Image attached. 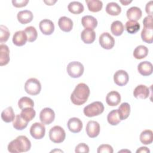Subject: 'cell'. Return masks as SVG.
Instances as JSON below:
<instances>
[{"mask_svg":"<svg viewBox=\"0 0 153 153\" xmlns=\"http://www.w3.org/2000/svg\"><path fill=\"white\" fill-rule=\"evenodd\" d=\"M118 113L120 120H124L127 118L130 113V105L127 102L122 103L118 109Z\"/></svg>","mask_w":153,"mask_h":153,"instance_id":"obj_24","label":"cell"},{"mask_svg":"<svg viewBox=\"0 0 153 153\" xmlns=\"http://www.w3.org/2000/svg\"><path fill=\"white\" fill-rule=\"evenodd\" d=\"M20 114L23 119L29 122L35 117L36 112L33 108H26L22 110Z\"/></svg>","mask_w":153,"mask_h":153,"instance_id":"obj_35","label":"cell"},{"mask_svg":"<svg viewBox=\"0 0 153 153\" xmlns=\"http://www.w3.org/2000/svg\"><path fill=\"white\" fill-rule=\"evenodd\" d=\"M123 151H124V152H126V151H128V152H131V151H128V150H121V151H118V152H123Z\"/></svg>","mask_w":153,"mask_h":153,"instance_id":"obj_48","label":"cell"},{"mask_svg":"<svg viewBox=\"0 0 153 153\" xmlns=\"http://www.w3.org/2000/svg\"><path fill=\"white\" fill-rule=\"evenodd\" d=\"M140 27L139 23L136 21L128 20L126 23L125 28L128 33L131 34H134L137 32Z\"/></svg>","mask_w":153,"mask_h":153,"instance_id":"obj_34","label":"cell"},{"mask_svg":"<svg viewBox=\"0 0 153 153\" xmlns=\"http://www.w3.org/2000/svg\"><path fill=\"white\" fill-rule=\"evenodd\" d=\"M28 124V121L23 119L20 114L16 115L15 118L13 123V127L17 130H22L25 128Z\"/></svg>","mask_w":153,"mask_h":153,"instance_id":"obj_30","label":"cell"},{"mask_svg":"<svg viewBox=\"0 0 153 153\" xmlns=\"http://www.w3.org/2000/svg\"><path fill=\"white\" fill-rule=\"evenodd\" d=\"M97 152L98 153H112L114 150L110 145L102 144L98 147Z\"/></svg>","mask_w":153,"mask_h":153,"instance_id":"obj_40","label":"cell"},{"mask_svg":"<svg viewBox=\"0 0 153 153\" xmlns=\"http://www.w3.org/2000/svg\"><path fill=\"white\" fill-rule=\"evenodd\" d=\"M81 38L85 44H91L95 40L96 33L94 30L90 29H84L81 32Z\"/></svg>","mask_w":153,"mask_h":153,"instance_id":"obj_22","label":"cell"},{"mask_svg":"<svg viewBox=\"0 0 153 153\" xmlns=\"http://www.w3.org/2000/svg\"><path fill=\"white\" fill-rule=\"evenodd\" d=\"M27 41V35L24 30L17 31L13 35V42L16 46H23L26 44Z\"/></svg>","mask_w":153,"mask_h":153,"instance_id":"obj_16","label":"cell"},{"mask_svg":"<svg viewBox=\"0 0 153 153\" xmlns=\"http://www.w3.org/2000/svg\"><path fill=\"white\" fill-rule=\"evenodd\" d=\"M124 25L123 23L119 20L114 21L111 26V30L115 36L121 35L124 31Z\"/></svg>","mask_w":153,"mask_h":153,"instance_id":"obj_33","label":"cell"},{"mask_svg":"<svg viewBox=\"0 0 153 153\" xmlns=\"http://www.w3.org/2000/svg\"><path fill=\"white\" fill-rule=\"evenodd\" d=\"M68 9L72 14H78L83 12L84 7L83 4L80 2L72 1L68 4Z\"/></svg>","mask_w":153,"mask_h":153,"instance_id":"obj_28","label":"cell"},{"mask_svg":"<svg viewBox=\"0 0 153 153\" xmlns=\"http://www.w3.org/2000/svg\"><path fill=\"white\" fill-rule=\"evenodd\" d=\"M106 102L111 106H117L121 102V95L117 91H111L106 95Z\"/></svg>","mask_w":153,"mask_h":153,"instance_id":"obj_15","label":"cell"},{"mask_svg":"<svg viewBox=\"0 0 153 153\" xmlns=\"http://www.w3.org/2000/svg\"><path fill=\"white\" fill-rule=\"evenodd\" d=\"M126 15L128 20L137 22L141 18L142 12L140 8L137 7H131L127 10Z\"/></svg>","mask_w":153,"mask_h":153,"instance_id":"obj_19","label":"cell"},{"mask_svg":"<svg viewBox=\"0 0 153 153\" xmlns=\"http://www.w3.org/2000/svg\"><path fill=\"white\" fill-rule=\"evenodd\" d=\"M67 126L70 131L76 133H79L82 128L83 124L81 120L76 117L71 118L67 123Z\"/></svg>","mask_w":153,"mask_h":153,"instance_id":"obj_13","label":"cell"},{"mask_svg":"<svg viewBox=\"0 0 153 153\" xmlns=\"http://www.w3.org/2000/svg\"><path fill=\"white\" fill-rule=\"evenodd\" d=\"M44 2L48 5H53L55 2H56V1H44Z\"/></svg>","mask_w":153,"mask_h":153,"instance_id":"obj_46","label":"cell"},{"mask_svg":"<svg viewBox=\"0 0 153 153\" xmlns=\"http://www.w3.org/2000/svg\"><path fill=\"white\" fill-rule=\"evenodd\" d=\"M107 120L109 124L112 126H116L118 124L121 120L118 113V109H114L109 112L107 116Z\"/></svg>","mask_w":153,"mask_h":153,"instance_id":"obj_36","label":"cell"},{"mask_svg":"<svg viewBox=\"0 0 153 153\" xmlns=\"http://www.w3.org/2000/svg\"><path fill=\"white\" fill-rule=\"evenodd\" d=\"M0 42L1 43L5 42L8 39L9 36L10 35V31L8 29L3 25H0Z\"/></svg>","mask_w":153,"mask_h":153,"instance_id":"obj_39","label":"cell"},{"mask_svg":"<svg viewBox=\"0 0 153 153\" xmlns=\"http://www.w3.org/2000/svg\"><path fill=\"white\" fill-rule=\"evenodd\" d=\"M18 106L21 109L26 108H33L34 106V102L30 98L24 96L21 97L18 101Z\"/></svg>","mask_w":153,"mask_h":153,"instance_id":"obj_38","label":"cell"},{"mask_svg":"<svg viewBox=\"0 0 153 153\" xmlns=\"http://www.w3.org/2000/svg\"><path fill=\"white\" fill-rule=\"evenodd\" d=\"M28 2H29L28 0H18V1L13 0L12 1V4L13 6L17 8L25 7Z\"/></svg>","mask_w":153,"mask_h":153,"instance_id":"obj_42","label":"cell"},{"mask_svg":"<svg viewBox=\"0 0 153 153\" xmlns=\"http://www.w3.org/2000/svg\"><path fill=\"white\" fill-rule=\"evenodd\" d=\"M104 111L103 104L99 101L93 102L84 107L83 112L88 117H93L101 114Z\"/></svg>","mask_w":153,"mask_h":153,"instance_id":"obj_3","label":"cell"},{"mask_svg":"<svg viewBox=\"0 0 153 153\" xmlns=\"http://www.w3.org/2000/svg\"><path fill=\"white\" fill-rule=\"evenodd\" d=\"M133 96L136 99H146L149 96V89L145 85H138L134 89Z\"/></svg>","mask_w":153,"mask_h":153,"instance_id":"obj_14","label":"cell"},{"mask_svg":"<svg viewBox=\"0 0 153 153\" xmlns=\"http://www.w3.org/2000/svg\"><path fill=\"white\" fill-rule=\"evenodd\" d=\"M24 31L27 35V41L29 42H33L36 39L38 36V33L35 27L32 26L26 27Z\"/></svg>","mask_w":153,"mask_h":153,"instance_id":"obj_37","label":"cell"},{"mask_svg":"<svg viewBox=\"0 0 153 153\" xmlns=\"http://www.w3.org/2000/svg\"><path fill=\"white\" fill-rule=\"evenodd\" d=\"M100 125L97 121L90 120L87 123L86 125V133L87 135L91 138L97 137L100 133Z\"/></svg>","mask_w":153,"mask_h":153,"instance_id":"obj_11","label":"cell"},{"mask_svg":"<svg viewBox=\"0 0 153 153\" xmlns=\"http://www.w3.org/2000/svg\"><path fill=\"white\" fill-rule=\"evenodd\" d=\"M129 80L128 73L123 69L116 71L114 75V82L119 86L126 85Z\"/></svg>","mask_w":153,"mask_h":153,"instance_id":"obj_10","label":"cell"},{"mask_svg":"<svg viewBox=\"0 0 153 153\" xmlns=\"http://www.w3.org/2000/svg\"><path fill=\"white\" fill-rule=\"evenodd\" d=\"M55 118V113L54 111L50 108H45L41 110L39 114V119L41 122L45 125L50 124Z\"/></svg>","mask_w":153,"mask_h":153,"instance_id":"obj_9","label":"cell"},{"mask_svg":"<svg viewBox=\"0 0 153 153\" xmlns=\"http://www.w3.org/2000/svg\"><path fill=\"white\" fill-rule=\"evenodd\" d=\"M100 46L106 50H110L113 48L115 44V39L114 37L108 32L102 33L99 39Z\"/></svg>","mask_w":153,"mask_h":153,"instance_id":"obj_8","label":"cell"},{"mask_svg":"<svg viewBox=\"0 0 153 153\" xmlns=\"http://www.w3.org/2000/svg\"><path fill=\"white\" fill-rule=\"evenodd\" d=\"M75 152L76 153H80V152L88 153L89 152V147L87 144L84 143H79L78 145H76V146L75 147Z\"/></svg>","mask_w":153,"mask_h":153,"instance_id":"obj_41","label":"cell"},{"mask_svg":"<svg viewBox=\"0 0 153 153\" xmlns=\"http://www.w3.org/2000/svg\"><path fill=\"white\" fill-rule=\"evenodd\" d=\"M105 10L106 13L111 16H118L121 11V8L120 5L115 2L108 3Z\"/></svg>","mask_w":153,"mask_h":153,"instance_id":"obj_26","label":"cell"},{"mask_svg":"<svg viewBox=\"0 0 153 153\" xmlns=\"http://www.w3.org/2000/svg\"><path fill=\"white\" fill-rule=\"evenodd\" d=\"M58 25L60 29L63 32H70L73 27L72 20L66 16H62L59 18L58 21Z\"/></svg>","mask_w":153,"mask_h":153,"instance_id":"obj_17","label":"cell"},{"mask_svg":"<svg viewBox=\"0 0 153 153\" xmlns=\"http://www.w3.org/2000/svg\"><path fill=\"white\" fill-rule=\"evenodd\" d=\"M148 48L143 45L137 46L133 51V56L136 59H142L147 56L148 54Z\"/></svg>","mask_w":153,"mask_h":153,"instance_id":"obj_27","label":"cell"},{"mask_svg":"<svg viewBox=\"0 0 153 153\" xmlns=\"http://www.w3.org/2000/svg\"><path fill=\"white\" fill-rule=\"evenodd\" d=\"M30 134L35 139H41L45 134V127L42 123H35L30 128Z\"/></svg>","mask_w":153,"mask_h":153,"instance_id":"obj_7","label":"cell"},{"mask_svg":"<svg viewBox=\"0 0 153 153\" xmlns=\"http://www.w3.org/2000/svg\"><path fill=\"white\" fill-rule=\"evenodd\" d=\"M81 24L85 29L93 30L97 25V20L92 16L86 15L82 17Z\"/></svg>","mask_w":153,"mask_h":153,"instance_id":"obj_21","label":"cell"},{"mask_svg":"<svg viewBox=\"0 0 153 153\" xmlns=\"http://www.w3.org/2000/svg\"><path fill=\"white\" fill-rule=\"evenodd\" d=\"M140 141L144 145H149L153 141V133L151 130H145L140 134Z\"/></svg>","mask_w":153,"mask_h":153,"instance_id":"obj_31","label":"cell"},{"mask_svg":"<svg viewBox=\"0 0 153 153\" xmlns=\"http://www.w3.org/2000/svg\"><path fill=\"white\" fill-rule=\"evenodd\" d=\"M152 9H153L152 1H150L146 4L145 6V11H146V13L148 14V16H152Z\"/></svg>","mask_w":153,"mask_h":153,"instance_id":"obj_44","label":"cell"},{"mask_svg":"<svg viewBox=\"0 0 153 153\" xmlns=\"http://www.w3.org/2000/svg\"><path fill=\"white\" fill-rule=\"evenodd\" d=\"M15 114L11 106L7 107L1 112V118L5 123H10L14 121Z\"/></svg>","mask_w":153,"mask_h":153,"instance_id":"obj_29","label":"cell"},{"mask_svg":"<svg viewBox=\"0 0 153 153\" xmlns=\"http://www.w3.org/2000/svg\"><path fill=\"white\" fill-rule=\"evenodd\" d=\"M39 27L41 32L45 35L52 34L54 30V25L53 22L49 19H43L39 24Z\"/></svg>","mask_w":153,"mask_h":153,"instance_id":"obj_12","label":"cell"},{"mask_svg":"<svg viewBox=\"0 0 153 153\" xmlns=\"http://www.w3.org/2000/svg\"><path fill=\"white\" fill-rule=\"evenodd\" d=\"M41 90V84L38 79L35 78L28 79L25 84V90L30 95L38 94Z\"/></svg>","mask_w":153,"mask_h":153,"instance_id":"obj_5","label":"cell"},{"mask_svg":"<svg viewBox=\"0 0 153 153\" xmlns=\"http://www.w3.org/2000/svg\"><path fill=\"white\" fill-rule=\"evenodd\" d=\"M149 153L150 152V151L149 149L146 147V146H142V147H140L139 149H137L136 151V153Z\"/></svg>","mask_w":153,"mask_h":153,"instance_id":"obj_45","label":"cell"},{"mask_svg":"<svg viewBox=\"0 0 153 153\" xmlns=\"http://www.w3.org/2000/svg\"><path fill=\"white\" fill-rule=\"evenodd\" d=\"M18 21L22 24H26L30 22L33 17L32 11L25 10L20 11L17 13V15Z\"/></svg>","mask_w":153,"mask_h":153,"instance_id":"obj_23","label":"cell"},{"mask_svg":"<svg viewBox=\"0 0 153 153\" xmlns=\"http://www.w3.org/2000/svg\"><path fill=\"white\" fill-rule=\"evenodd\" d=\"M49 137L54 143H62L64 141L66 137L65 131L62 127L55 126L50 128L49 131Z\"/></svg>","mask_w":153,"mask_h":153,"instance_id":"obj_4","label":"cell"},{"mask_svg":"<svg viewBox=\"0 0 153 153\" xmlns=\"http://www.w3.org/2000/svg\"><path fill=\"white\" fill-rule=\"evenodd\" d=\"M31 148V143L26 136H17L8 145V151L11 153H20L27 152Z\"/></svg>","mask_w":153,"mask_h":153,"instance_id":"obj_2","label":"cell"},{"mask_svg":"<svg viewBox=\"0 0 153 153\" xmlns=\"http://www.w3.org/2000/svg\"><path fill=\"white\" fill-rule=\"evenodd\" d=\"M89 11L96 13L100 11L103 7V3L99 0H85Z\"/></svg>","mask_w":153,"mask_h":153,"instance_id":"obj_32","label":"cell"},{"mask_svg":"<svg viewBox=\"0 0 153 153\" xmlns=\"http://www.w3.org/2000/svg\"><path fill=\"white\" fill-rule=\"evenodd\" d=\"M66 71L68 75L74 78L80 77L84 72V68L83 65L76 61L70 62L66 68Z\"/></svg>","mask_w":153,"mask_h":153,"instance_id":"obj_6","label":"cell"},{"mask_svg":"<svg viewBox=\"0 0 153 153\" xmlns=\"http://www.w3.org/2000/svg\"><path fill=\"white\" fill-rule=\"evenodd\" d=\"M141 38L143 41L151 44L153 42V27H143L141 32Z\"/></svg>","mask_w":153,"mask_h":153,"instance_id":"obj_25","label":"cell"},{"mask_svg":"<svg viewBox=\"0 0 153 153\" xmlns=\"http://www.w3.org/2000/svg\"><path fill=\"white\" fill-rule=\"evenodd\" d=\"M120 1L124 5H127L128 4H130L132 2V1H122V0H121Z\"/></svg>","mask_w":153,"mask_h":153,"instance_id":"obj_47","label":"cell"},{"mask_svg":"<svg viewBox=\"0 0 153 153\" xmlns=\"http://www.w3.org/2000/svg\"><path fill=\"white\" fill-rule=\"evenodd\" d=\"M143 27H153L152 25V16H147L143 20Z\"/></svg>","mask_w":153,"mask_h":153,"instance_id":"obj_43","label":"cell"},{"mask_svg":"<svg viewBox=\"0 0 153 153\" xmlns=\"http://www.w3.org/2000/svg\"><path fill=\"white\" fill-rule=\"evenodd\" d=\"M10 62V50L8 47L1 44L0 45V65L4 66Z\"/></svg>","mask_w":153,"mask_h":153,"instance_id":"obj_18","label":"cell"},{"mask_svg":"<svg viewBox=\"0 0 153 153\" xmlns=\"http://www.w3.org/2000/svg\"><path fill=\"white\" fill-rule=\"evenodd\" d=\"M90 88L85 83H79L71 95V102L76 105L85 103L90 96Z\"/></svg>","mask_w":153,"mask_h":153,"instance_id":"obj_1","label":"cell"},{"mask_svg":"<svg viewBox=\"0 0 153 153\" xmlns=\"http://www.w3.org/2000/svg\"><path fill=\"white\" fill-rule=\"evenodd\" d=\"M137 71L143 76H148L152 73V65L150 62L143 61L139 63Z\"/></svg>","mask_w":153,"mask_h":153,"instance_id":"obj_20","label":"cell"}]
</instances>
